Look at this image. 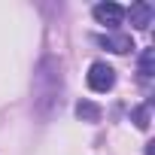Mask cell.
Returning <instances> with one entry per match:
<instances>
[{
    "label": "cell",
    "instance_id": "cell-1",
    "mask_svg": "<svg viewBox=\"0 0 155 155\" xmlns=\"http://www.w3.org/2000/svg\"><path fill=\"white\" fill-rule=\"evenodd\" d=\"M116 85V70L107 64V61H94L91 67H88V88L91 91H110Z\"/></svg>",
    "mask_w": 155,
    "mask_h": 155
},
{
    "label": "cell",
    "instance_id": "cell-2",
    "mask_svg": "<svg viewBox=\"0 0 155 155\" xmlns=\"http://www.w3.org/2000/svg\"><path fill=\"white\" fill-rule=\"evenodd\" d=\"M94 18H97L101 25H107V28H116V25H122L125 9H122L119 3H113V0H107V3H97V6H94Z\"/></svg>",
    "mask_w": 155,
    "mask_h": 155
},
{
    "label": "cell",
    "instance_id": "cell-3",
    "mask_svg": "<svg viewBox=\"0 0 155 155\" xmlns=\"http://www.w3.org/2000/svg\"><path fill=\"white\" fill-rule=\"evenodd\" d=\"M125 15L131 18V25H134V28H140V31H143V28H149V25H152V18H155V6H152V3H146V0H140V3H134Z\"/></svg>",
    "mask_w": 155,
    "mask_h": 155
},
{
    "label": "cell",
    "instance_id": "cell-4",
    "mask_svg": "<svg viewBox=\"0 0 155 155\" xmlns=\"http://www.w3.org/2000/svg\"><path fill=\"white\" fill-rule=\"evenodd\" d=\"M97 43L107 46V49L116 52V55H125V52L134 49V40H131L128 34H107V37H97Z\"/></svg>",
    "mask_w": 155,
    "mask_h": 155
},
{
    "label": "cell",
    "instance_id": "cell-5",
    "mask_svg": "<svg viewBox=\"0 0 155 155\" xmlns=\"http://www.w3.org/2000/svg\"><path fill=\"white\" fill-rule=\"evenodd\" d=\"M76 119H82V122H97V119H101V107L91 104V101H79V104H76Z\"/></svg>",
    "mask_w": 155,
    "mask_h": 155
},
{
    "label": "cell",
    "instance_id": "cell-6",
    "mask_svg": "<svg viewBox=\"0 0 155 155\" xmlns=\"http://www.w3.org/2000/svg\"><path fill=\"white\" fill-rule=\"evenodd\" d=\"M152 58H155L152 49H146L143 58H140V76H143V79H149V76H152Z\"/></svg>",
    "mask_w": 155,
    "mask_h": 155
},
{
    "label": "cell",
    "instance_id": "cell-7",
    "mask_svg": "<svg viewBox=\"0 0 155 155\" xmlns=\"http://www.w3.org/2000/svg\"><path fill=\"white\" fill-rule=\"evenodd\" d=\"M134 125H137L140 131L149 128V107H137V110H134Z\"/></svg>",
    "mask_w": 155,
    "mask_h": 155
}]
</instances>
